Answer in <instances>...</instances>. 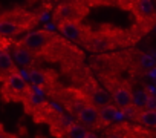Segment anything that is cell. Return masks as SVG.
<instances>
[{"instance_id": "1", "label": "cell", "mask_w": 156, "mask_h": 138, "mask_svg": "<svg viewBox=\"0 0 156 138\" xmlns=\"http://www.w3.org/2000/svg\"><path fill=\"white\" fill-rule=\"evenodd\" d=\"M35 17L26 11H9L0 16V37L11 38L19 35L20 32L29 29L34 25Z\"/></svg>"}, {"instance_id": "2", "label": "cell", "mask_w": 156, "mask_h": 138, "mask_svg": "<svg viewBox=\"0 0 156 138\" xmlns=\"http://www.w3.org/2000/svg\"><path fill=\"white\" fill-rule=\"evenodd\" d=\"M22 46H25L35 58L38 55L48 54L49 51H52L54 45H55V37L52 32L44 31V29H37V31H31L28 32L23 40L20 42Z\"/></svg>"}, {"instance_id": "3", "label": "cell", "mask_w": 156, "mask_h": 138, "mask_svg": "<svg viewBox=\"0 0 156 138\" xmlns=\"http://www.w3.org/2000/svg\"><path fill=\"white\" fill-rule=\"evenodd\" d=\"M0 92H2V97L5 101H25V98L31 92V86L26 83L23 75L16 69L6 77Z\"/></svg>"}, {"instance_id": "4", "label": "cell", "mask_w": 156, "mask_h": 138, "mask_svg": "<svg viewBox=\"0 0 156 138\" xmlns=\"http://www.w3.org/2000/svg\"><path fill=\"white\" fill-rule=\"evenodd\" d=\"M87 13H89V8H87V3L84 2H63L54 11V22L55 25L61 22L81 23V20L87 16Z\"/></svg>"}, {"instance_id": "5", "label": "cell", "mask_w": 156, "mask_h": 138, "mask_svg": "<svg viewBox=\"0 0 156 138\" xmlns=\"http://www.w3.org/2000/svg\"><path fill=\"white\" fill-rule=\"evenodd\" d=\"M76 117V123H80L81 126H84L89 132H94L95 129H100L103 126L101 120H100V115H98V109L95 106H92L89 101H86L81 109L78 111V114L75 115Z\"/></svg>"}, {"instance_id": "6", "label": "cell", "mask_w": 156, "mask_h": 138, "mask_svg": "<svg viewBox=\"0 0 156 138\" xmlns=\"http://www.w3.org/2000/svg\"><path fill=\"white\" fill-rule=\"evenodd\" d=\"M57 28L60 31V34L72 42V43H86L87 40V34H86V29L81 23H76V22H61V23H57Z\"/></svg>"}, {"instance_id": "7", "label": "cell", "mask_w": 156, "mask_h": 138, "mask_svg": "<svg viewBox=\"0 0 156 138\" xmlns=\"http://www.w3.org/2000/svg\"><path fill=\"white\" fill-rule=\"evenodd\" d=\"M28 78L29 82L43 89V91H51L55 86V75L51 71H43V69H31L28 72Z\"/></svg>"}, {"instance_id": "8", "label": "cell", "mask_w": 156, "mask_h": 138, "mask_svg": "<svg viewBox=\"0 0 156 138\" xmlns=\"http://www.w3.org/2000/svg\"><path fill=\"white\" fill-rule=\"evenodd\" d=\"M112 100L115 101V106L121 107V109H127L132 106V101H133V92L122 86V85H118V86H113L112 89Z\"/></svg>"}, {"instance_id": "9", "label": "cell", "mask_w": 156, "mask_h": 138, "mask_svg": "<svg viewBox=\"0 0 156 138\" xmlns=\"http://www.w3.org/2000/svg\"><path fill=\"white\" fill-rule=\"evenodd\" d=\"M11 57H12L14 63L19 64V66H22V67H29V66H32L34 61H35V57H34L25 46H22L20 43L14 48Z\"/></svg>"}, {"instance_id": "10", "label": "cell", "mask_w": 156, "mask_h": 138, "mask_svg": "<svg viewBox=\"0 0 156 138\" xmlns=\"http://www.w3.org/2000/svg\"><path fill=\"white\" fill-rule=\"evenodd\" d=\"M110 98H112V97L109 95L107 91H104V89H101V88H95V89L90 92L87 101H89L92 106H95L97 109H100V107H103V106L110 104Z\"/></svg>"}, {"instance_id": "11", "label": "cell", "mask_w": 156, "mask_h": 138, "mask_svg": "<svg viewBox=\"0 0 156 138\" xmlns=\"http://www.w3.org/2000/svg\"><path fill=\"white\" fill-rule=\"evenodd\" d=\"M16 71V63L8 51H3V54L0 55V82H5L6 77Z\"/></svg>"}, {"instance_id": "12", "label": "cell", "mask_w": 156, "mask_h": 138, "mask_svg": "<svg viewBox=\"0 0 156 138\" xmlns=\"http://www.w3.org/2000/svg\"><path fill=\"white\" fill-rule=\"evenodd\" d=\"M133 11L136 13V16L142 20H148L151 17H154V5L148 0H139V2L133 3Z\"/></svg>"}, {"instance_id": "13", "label": "cell", "mask_w": 156, "mask_h": 138, "mask_svg": "<svg viewBox=\"0 0 156 138\" xmlns=\"http://www.w3.org/2000/svg\"><path fill=\"white\" fill-rule=\"evenodd\" d=\"M98 115H100V120H101L103 124H109L116 117V106H113V104L103 106V107L98 109Z\"/></svg>"}, {"instance_id": "14", "label": "cell", "mask_w": 156, "mask_h": 138, "mask_svg": "<svg viewBox=\"0 0 156 138\" xmlns=\"http://www.w3.org/2000/svg\"><path fill=\"white\" fill-rule=\"evenodd\" d=\"M87 132H89V130H87L84 126H81L80 123H72V124L66 129L63 138H84Z\"/></svg>"}, {"instance_id": "15", "label": "cell", "mask_w": 156, "mask_h": 138, "mask_svg": "<svg viewBox=\"0 0 156 138\" xmlns=\"http://www.w3.org/2000/svg\"><path fill=\"white\" fill-rule=\"evenodd\" d=\"M138 120L148 127H156V111H148V109H142L138 114Z\"/></svg>"}, {"instance_id": "16", "label": "cell", "mask_w": 156, "mask_h": 138, "mask_svg": "<svg viewBox=\"0 0 156 138\" xmlns=\"http://www.w3.org/2000/svg\"><path fill=\"white\" fill-rule=\"evenodd\" d=\"M147 92L145 91H136L133 94V101H132V106L136 107V109H142L145 107V101H147Z\"/></svg>"}, {"instance_id": "17", "label": "cell", "mask_w": 156, "mask_h": 138, "mask_svg": "<svg viewBox=\"0 0 156 138\" xmlns=\"http://www.w3.org/2000/svg\"><path fill=\"white\" fill-rule=\"evenodd\" d=\"M139 64H141L142 69H153L156 66V60L148 54H142L139 57Z\"/></svg>"}, {"instance_id": "18", "label": "cell", "mask_w": 156, "mask_h": 138, "mask_svg": "<svg viewBox=\"0 0 156 138\" xmlns=\"http://www.w3.org/2000/svg\"><path fill=\"white\" fill-rule=\"evenodd\" d=\"M145 109H148V111H156V97H154V95H147Z\"/></svg>"}, {"instance_id": "19", "label": "cell", "mask_w": 156, "mask_h": 138, "mask_svg": "<svg viewBox=\"0 0 156 138\" xmlns=\"http://www.w3.org/2000/svg\"><path fill=\"white\" fill-rule=\"evenodd\" d=\"M84 138H98V135H97L95 132H87Z\"/></svg>"}, {"instance_id": "20", "label": "cell", "mask_w": 156, "mask_h": 138, "mask_svg": "<svg viewBox=\"0 0 156 138\" xmlns=\"http://www.w3.org/2000/svg\"><path fill=\"white\" fill-rule=\"evenodd\" d=\"M0 138H19V136H14V135H9V133H6V132H5V133H3L2 136H0Z\"/></svg>"}, {"instance_id": "21", "label": "cell", "mask_w": 156, "mask_h": 138, "mask_svg": "<svg viewBox=\"0 0 156 138\" xmlns=\"http://www.w3.org/2000/svg\"><path fill=\"white\" fill-rule=\"evenodd\" d=\"M3 51H5V49L2 48V45H0V55H2V54H3Z\"/></svg>"}, {"instance_id": "22", "label": "cell", "mask_w": 156, "mask_h": 138, "mask_svg": "<svg viewBox=\"0 0 156 138\" xmlns=\"http://www.w3.org/2000/svg\"><path fill=\"white\" fill-rule=\"evenodd\" d=\"M109 138H119V136H118V135H110Z\"/></svg>"}]
</instances>
